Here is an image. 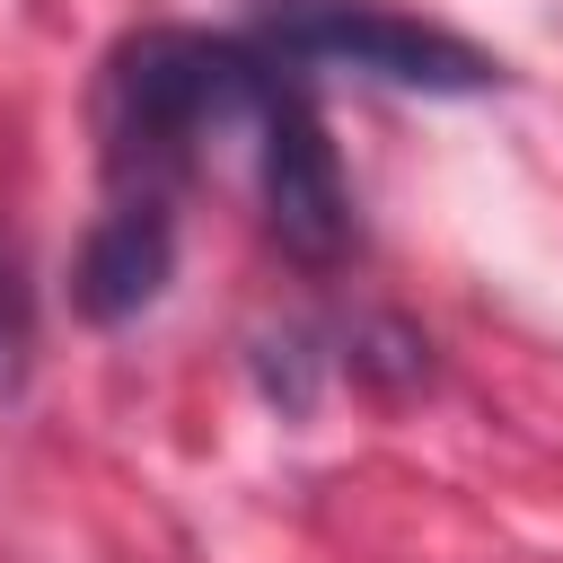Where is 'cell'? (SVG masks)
I'll return each instance as SVG.
<instances>
[{"label":"cell","mask_w":563,"mask_h":563,"mask_svg":"<svg viewBox=\"0 0 563 563\" xmlns=\"http://www.w3.org/2000/svg\"><path fill=\"white\" fill-rule=\"evenodd\" d=\"M273 79H282V62L255 35H202V26L123 35L97 79L106 194H176L211 141L255 123Z\"/></svg>","instance_id":"cell-1"},{"label":"cell","mask_w":563,"mask_h":563,"mask_svg":"<svg viewBox=\"0 0 563 563\" xmlns=\"http://www.w3.org/2000/svg\"><path fill=\"white\" fill-rule=\"evenodd\" d=\"M255 44L282 70H352L378 88H413V97H475L501 79V62L431 18H405L387 0H264L255 9Z\"/></svg>","instance_id":"cell-2"},{"label":"cell","mask_w":563,"mask_h":563,"mask_svg":"<svg viewBox=\"0 0 563 563\" xmlns=\"http://www.w3.org/2000/svg\"><path fill=\"white\" fill-rule=\"evenodd\" d=\"M246 150H255V194H264V229L282 238V255H299L308 273L343 264L361 246V220H352V185H343V158L299 88V70L273 79V97L255 106L246 123Z\"/></svg>","instance_id":"cell-3"},{"label":"cell","mask_w":563,"mask_h":563,"mask_svg":"<svg viewBox=\"0 0 563 563\" xmlns=\"http://www.w3.org/2000/svg\"><path fill=\"white\" fill-rule=\"evenodd\" d=\"M176 273V194H106L79 264H70V299L88 325H123L141 317Z\"/></svg>","instance_id":"cell-4"},{"label":"cell","mask_w":563,"mask_h":563,"mask_svg":"<svg viewBox=\"0 0 563 563\" xmlns=\"http://www.w3.org/2000/svg\"><path fill=\"white\" fill-rule=\"evenodd\" d=\"M35 378V282L18 264V246L0 238V405H18Z\"/></svg>","instance_id":"cell-5"}]
</instances>
